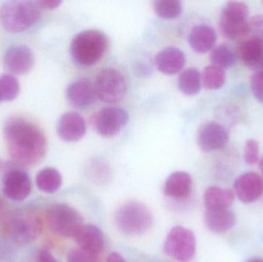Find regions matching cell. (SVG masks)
Here are the masks:
<instances>
[{"label":"cell","instance_id":"1","mask_svg":"<svg viewBox=\"0 0 263 262\" xmlns=\"http://www.w3.org/2000/svg\"><path fill=\"white\" fill-rule=\"evenodd\" d=\"M3 135L8 153L16 164L33 166L46 155V136L40 129L28 120L22 118L8 120Z\"/></svg>","mask_w":263,"mask_h":262},{"label":"cell","instance_id":"2","mask_svg":"<svg viewBox=\"0 0 263 262\" xmlns=\"http://www.w3.org/2000/svg\"><path fill=\"white\" fill-rule=\"evenodd\" d=\"M107 48V36L101 31L89 29L74 37L71 43L70 53L77 64L89 67L102 59Z\"/></svg>","mask_w":263,"mask_h":262},{"label":"cell","instance_id":"3","mask_svg":"<svg viewBox=\"0 0 263 262\" xmlns=\"http://www.w3.org/2000/svg\"><path fill=\"white\" fill-rule=\"evenodd\" d=\"M40 16V7L37 2H7L2 6L0 18L3 27L8 32L18 33L33 26Z\"/></svg>","mask_w":263,"mask_h":262},{"label":"cell","instance_id":"4","mask_svg":"<svg viewBox=\"0 0 263 262\" xmlns=\"http://www.w3.org/2000/svg\"><path fill=\"white\" fill-rule=\"evenodd\" d=\"M115 223L121 233L136 236L142 235L151 228L153 217L145 205L139 201H129L117 209Z\"/></svg>","mask_w":263,"mask_h":262},{"label":"cell","instance_id":"5","mask_svg":"<svg viewBox=\"0 0 263 262\" xmlns=\"http://www.w3.org/2000/svg\"><path fill=\"white\" fill-rule=\"evenodd\" d=\"M46 223L51 232L64 238H74L83 227L82 215L71 206L55 204L46 212Z\"/></svg>","mask_w":263,"mask_h":262},{"label":"cell","instance_id":"6","mask_svg":"<svg viewBox=\"0 0 263 262\" xmlns=\"http://www.w3.org/2000/svg\"><path fill=\"white\" fill-rule=\"evenodd\" d=\"M249 8L241 2H229L219 18L222 35L230 40L243 38L249 33Z\"/></svg>","mask_w":263,"mask_h":262},{"label":"cell","instance_id":"7","mask_svg":"<svg viewBox=\"0 0 263 262\" xmlns=\"http://www.w3.org/2000/svg\"><path fill=\"white\" fill-rule=\"evenodd\" d=\"M93 86L97 98L106 103L121 101L127 90L124 76L121 72L112 68L100 71Z\"/></svg>","mask_w":263,"mask_h":262},{"label":"cell","instance_id":"8","mask_svg":"<svg viewBox=\"0 0 263 262\" xmlns=\"http://www.w3.org/2000/svg\"><path fill=\"white\" fill-rule=\"evenodd\" d=\"M164 251L167 255L176 261H191L196 251L194 233L182 226L173 228L165 239Z\"/></svg>","mask_w":263,"mask_h":262},{"label":"cell","instance_id":"9","mask_svg":"<svg viewBox=\"0 0 263 262\" xmlns=\"http://www.w3.org/2000/svg\"><path fill=\"white\" fill-rule=\"evenodd\" d=\"M129 121V115L118 107H106L94 113L90 118L92 129L103 137L117 135Z\"/></svg>","mask_w":263,"mask_h":262},{"label":"cell","instance_id":"10","mask_svg":"<svg viewBox=\"0 0 263 262\" xmlns=\"http://www.w3.org/2000/svg\"><path fill=\"white\" fill-rule=\"evenodd\" d=\"M6 231L15 243L28 244L40 235L41 223L35 215H18L8 221Z\"/></svg>","mask_w":263,"mask_h":262},{"label":"cell","instance_id":"11","mask_svg":"<svg viewBox=\"0 0 263 262\" xmlns=\"http://www.w3.org/2000/svg\"><path fill=\"white\" fill-rule=\"evenodd\" d=\"M32 191V183L24 171L12 169L3 178V192L9 199L20 201L26 199Z\"/></svg>","mask_w":263,"mask_h":262},{"label":"cell","instance_id":"12","mask_svg":"<svg viewBox=\"0 0 263 262\" xmlns=\"http://www.w3.org/2000/svg\"><path fill=\"white\" fill-rule=\"evenodd\" d=\"M229 141V134L222 125L209 122L201 126L197 135V143L205 153L225 147Z\"/></svg>","mask_w":263,"mask_h":262},{"label":"cell","instance_id":"13","mask_svg":"<svg viewBox=\"0 0 263 262\" xmlns=\"http://www.w3.org/2000/svg\"><path fill=\"white\" fill-rule=\"evenodd\" d=\"M234 193L245 204L257 201L263 194V179L256 172H247L236 178Z\"/></svg>","mask_w":263,"mask_h":262},{"label":"cell","instance_id":"14","mask_svg":"<svg viewBox=\"0 0 263 262\" xmlns=\"http://www.w3.org/2000/svg\"><path fill=\"white\" fill-rule=\"evenodd\" d=\"M86 132V123L77 112H66L59 120L57 133L60 138L66 143L79 141L83 138Z\"/></svg>","mask_w":263,"mask_h":262},{"label":"cell","instance_id":"15","mask_svg":"<svg viewBox=\"0 0 263 262\" xmlns=\"http://www.w3.org/2000/svg\"><path fill=\"white\" fill-rule=\"evenodd\" d=\"M34 54L26 46H15L5 54L4 64L6 69L16 75L27 73L34 65Z\"/></svg>","mask_w":263,"mask_h":262},{"label":"cell","instance_id":"16","mask_svg":"<svg viewBox=\"0 0 263 262\" xmlns=\"http://www.w3.org/2000/svg\"><path fill=\"white\" fill-rule=\"evenodd\" d=\"M66 98L71 106L77 109H86L92 106L97 97L93 85L86 79H80L69 85Z\"/></svg>","mask_w":263,"mask_h":262},{"label":"cell","instance_id":"17","mask_svg":"<svg viewBox=\"0 0 263 262\" xmlns=\"http://www.w3.org/2000/svg\"><path fill=\"white\" fill-rule=\"evenodd\" d=\"M73 238L80 249L97 256L104 248L103 232L98 227L92 225H83Z\"/></svg>","mask_w":263,"mask_h":262},{"label":"cell","instance_id":"18","mask_svg":"<svg viewBox=\"0 0 263 262\" xmlns=\"http://www.w3.org/2000/svg\"><path fill=\"white\" fill-rule=\"evenodd\" d=\"M155 63L159 72L165 75H174L185 66V54L178 48H165L156 55Z\"/></svg>","mask_w":263,"mask_h":262},{"label":"cell","instance_id":"19","mask_svg":"<svg viewBox=\"0 0 263 262\" xmlns=\"http://www.w3.org/2000/svg\"><path fill=\"white\" fill-rule=\"evenodd\" d=\"M236 56L247 67L251 69L263 68V42L250 38L238 46Z\"/></svg>","mask_w":263,"mask_h":262},{"label":"cell","instance_id":"20","mask_svg":"<svg viewBox=\"0 0 263 262\" xmlns=\"http://www.w3.org/2000/svg\"><path fill=\"white\" fill-rule=\"evenodd\" d=\"M236 216L230 209L206 210L205 223L206 227L213 233L222 234L228 232L236 224Z\"/></svg>","mask_w":263,"mask_h":262},{"label":"cell","instance_id":"21","mask_svg":"<svg viewBox=\"0 0 263 262\" xmlns=\"http://www.w3.org/2000/svg\"><path fill=\"white\" fill-rule=\"evenodd\" d=\"M193 180L190 174L185 172L172 173L165 181L164 193L174 198H186L192 191Z\"/></svg>","mask_w":263,"mask_h":262},{"label":"cell","instance_id":"22","mask_svg":"<svg viewBox=\"0 0 263 262\" xmlns=\"http://www.w3.org/2000/svg\"><path fill=\"white\" fill-rule=\"evenodd\" d=\"M216 41V33L210 26L201 25L192 29L189 36L190 46L198 53H205L213 49Z\"/></svg>","mask_w":263,"mask_h":262},{"label":"cell","instance_id":"23","mask_svg":"<svg viewBox=\"0 0 263 262\" xmlns=\"http://www.w3.org/2000/svg\"><path fill=\"white\" fill-rule=\"evenodd\" d=\"M235 193L231 189L208 188L204 192L203 201L206 210L227 209L234 201Z\"/></svg>","mask_w":263,"mask_h":262},{"label":"cell","instance_id":"24","mask_svg":"<svg viewBox=\"0 0 263 262\" xmlns=\"http://www.w3.org/2000/svg\"><path fill=\"white\" fill-rule=\"evenodd\" d=\"M35 183L38 189L42 192L52 194L60 189L63 183V178L57 169L46 168L37 174Z\"/></svg>","mask_w":263,"mask_h":262},{"label":"cell","instance_id":"25","mask_svg":"<svg viewBox=\"0 0 263 262\" xmlns=\"http://www.w3.org/2000/svg\"><path fill=\"white\" fill-rule=\"evenodd\" d=\"M201 74L196 68L185 69L178 78V88L186 95H196L201 89Z\"/></svg>","mask_w":263,"mask_h":262},{"label":"cell","instance_id":"26","mask_svg":"<svg viewBox=\"0 0 263 262\" xmlns=\"http://www.w3.org/2000/svg\"><path fill=\"white\" fill-rule=\"evenodd\" d=\"M210 61L213 66L222 69H230L237 62L236 54L226 44L219 45L212 51Z\"/></svg>","mask_w":263,"mask_h":262},{"label":"cell","instance_id":"27","mask_svg":"<svg viewBox=\"0 0 263 262\" xmlns=\"http://www.w3.org/2000/svg\"><path fill=\"white\" fill-rule=\"evenodd\" d=\"M201 78L205 89L216 90L225 84L226 74L223 69L212 65L204 69Z\"/></svg>","mask_w":263,"mask_h":262},{"label":"cell","instance_id":"28","mask_svg":"<svg viewBox=\"0 0 263 262\" xmlns=\"http://www.w3.org/2000/svg\"><path fill=\"white\" fill-rule=\"evenodd\" d=\"M153 8L156 15L165 19H174L182 11V3L177 0H158L153 3Z\"/></svg>","mask_w":263,"mask_h":262},{"label":"cell","instance_id":"29","mask_svg":"<svg viewBox=\"0 0 263 262\" xmlns=\"http://www.w3.org/2000/svg\"><path fill=\"white\" fill-rule=\"evenodd\" d=\"M20 89V83L15 76L9 74L0 75V103L15 99Z\"/></svg>","mask_w":263,"mask_h":262},{"label":"cell","instance_id":"30","mask_svg":"<svg viewBox=\"0 0 263 262\" xmlns=\"http://www.w3.org/2000/svg\"><path fill=\"white\" fill-rule=\"evenodd\" d=\"M244 160L250 166L257 163L259 160V145L257 142L253 139L247 142L244 148Z\"/></svg>","mask_w":263,"mask_h":262},{"label":"cell","instance_id":"31","mask_svg":"<svg viewBox=\"0 0 263 262\" xmlns=\"http://www.w3.org/2000/svg\"><path fill=\"white\" fill-rule=\"evenodd\" d=\"M97 255H92L80 248L69 251L67 255L68 262H97Z\"/></svg>","mask_w":263,"mask_h":262},{"label":"cell","instance_id":"32","mask_svg":"<svg viewBox=\"0 0 263 262\" xmlns=\"http://www.w3.org/2000/svg\"><path fill=\"white\" fill-rule=\"evenodd\" d=\"M252 92L258 101L263 104V73L257 72L250 78Z\"/></svg>","mask_w":263,"mask_h":262},{"label":"cell","instance_id":"33","mask_svg":"<svg viewBox=\"0 0 263 262\" xmlns=\"http://www.w3.org/2000/svg\"><path fill=\"white\" fill-rule=\"evenodd\" d=\"M249 32L253 38L263 42V15H254L249 21Z\"/></svg>","mask_w":263,"mask_h":262},{"label":"cell","instance_id":"34","mask_svg":"<svg viewBox=\"0 0 263 262\" xmlns=\"http://www.w3.org/2000/svg\"><path fill=\"white\" fill-rule=\"evenodd\" d=\"M36 262H60L47 249H42L37 255Z\"/></svg>","mask_w":263,"mask_h":262},{"label":"cell","instance_id":"35","mask_svg":"<svg viewBox=\"0 0 263 262\" xmlns=\"http://www.w3.org/2000/svg\"><path fill=\"white\" fill-rule=\"evenodd\" d=\"M37 4L40 6V9H55L61 5L62 2L60 0H42L36 1Z\"/></svg>","mask_w":263,"mask_h":262},{"label":"cell","instance_id":"36","mask_svg":"<svg viewBox=\"0 0 263 262\" xmlns=\"http://www.w3.org/2000/svg\"><path fill=\"white\" fill-rule=\"evenodd\" d=\"M107 262H127L120 254L117 252H112L108 257Z\"/></svg>","mask_w":263,"mask_h":262},{"label":"cell","instance_id":"37","mask_svg":"<svg viewBox=\"0 0 263 262\" xmlns=\"http://www.w3.org/2000/svg\"><path fill=\"white\" fill-rule=\"evenodd\" d=\"M7 166V163H6V162L0 159V172H1V171L4 170L5 169H6Z\"/></svg>","mask_w":263,"mask_h":262},{"label":"cell","instance_id":"38","mask_svg":"<svg viewBox=\"0 0 263 262\" xmlns=\"http://www.w3.org/2000/svg\"><path fill=\"white\" fill-rule=\"evenodd\" d=\"M246 262H263V259L259 258H252V259L248 260Z\"/></svg>","mask_w":263,"mask_h":262},{"label":"cell","instance_id":"39","mask_svg":"<svg viewBox=\"0 0 263 262\" xmlns=\"http://www.w3.org/2000/svg\"><path fill=\"white\" fill-rule=\"evenodd\" d=\"M259 168H260L261 172H262L263 174V157L262 159H261L260 163H259Z\"/></svg>","mask_w":263,"mask_h":262},{"label":"cell","instance_id":"40","mask_svg":"<svg viewBox=\"0 0 263 262\" xmlns=\"http://www.w3.org/2000/svg\"><path fill=\"white\" fill-rule=\"evenodd\" d=\"M2 209H3V201H2V198H0V212H1Z\"/></svg>","mask_w":263,"mask_h":262},{"label":"cell","instance_id":"41","mask_svg":"<svg viewBox=\"0 0 263 262\" xmlns=\"http://www.w3.org/2000/svg\"><path fill=\"white\" fill-rule=\"evenodd\" d=\"M262 3H263V2H262Z\"/></svg>","mask_w":263,"mask_h":262},{"label":"cell","instance_id":"42","mask_svg":"<svg viewBox=\"0 0 263 262\" xmlns=\"http://www.w3.org/2000/svg\"><path fill=\"white\" fill-rule=\"evenodd\" d=\"M262 73H263V72H262Z\"/></svg>","mask_w":263,"mask_h":262}]
</instances>
